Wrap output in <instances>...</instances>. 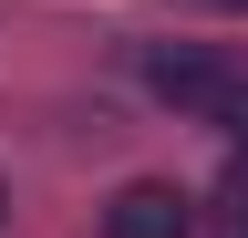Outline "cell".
Wrapping results in <instances>:
<instances>
[{"mask_svg":"<svg viewBox=\"0 0 248 238\" xmlns=\"http://www.w3.org/2000/svg\"><path fill=\"white\" fill-rule=\"evenodd\" d=\"M217 11H248V0H217Z\"/></svg>","mask_w":248,"mask_h":238,"instance_id":"4","label":"cell"},{"mask_svg":"<svg viewBox=\"0 0 248 238\" xmlns=\"http://www.w3.org/2000/svg\"><path fill=\"white\" fill-rule=\"evenodd\" d=\"M238 238H248V187H238Z\"/></svg>","mask_w":248,"mask_h":238,"instance_id":"3","label":"cell"},{"mask_svg":"<svg viewBox=\"0 0 248 238\" xmlns=\"http://www.w3.org/2000/svg\"><path fill=\"white\" fill-rule=\"evenodd\" d=\"M0 218H11V187H0Z\"/></svg>","mask_w":248,"mask_h":238,"instance_id":"5","label":"cell"},{"mask_svg":"<svg viewBox=\"0 0 248 238\" xmlns=\"http://www.w3.org/2000/svg\"><path fill=\"white\" fill-rule=\"evenodd\" d=\"M145 83H155L176 114H207V125L248 135V63H238V52H207V42H145Z\"/></svg>","mask_w":248,"mask_h":238,"instance_id":"1","label":"cell"},{"mask_svg":"<svg viewBox=\"0 0 248 238\" xmlns=\"http://www.w3.org/2000/svg\"><path fill=\"white\" fill-rule=\"evenodd\" d=\"M104 238H197V207H186V187H166V176H135V187H114Z\"/></svg>","mask_w":248,"mask_h":238,"instance_id":"2","label":"cell"}]
</instances>
